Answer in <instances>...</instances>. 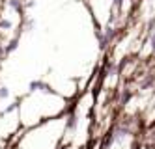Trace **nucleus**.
Listing matches in <instances>:
<instances>
[{"instance_id":"obj_1","label":"nucleus","mask_w":155,"mask_h":149,"mask_svg":"<svg viewBox=\"0 0 155 149\" xmlns=\"http://www.w3.org/2000/svg\"><path fill=\"white\" fill-rule=\"evenodd\" d=\"M28 91H30V93L41 91V93H47V95H54V89L47 82H43V80H32V82L28 84Z\"/></svg>"},{"instance_id":"obj_2","label":"nucleus","mask_w":155,"mask_h":149,"mask_svg":"<svg viewBox=\"0 0 155 149\" xmlns=\"http://www.w3.org/2000/svg\"><path fill=\"white\" fill-rule=\"evenodd\" d=\"M6 4L12 11H15V13H19V15L25 13V2L23 0H6Z\"/></svg>"},{"instance_id":"obj_3","label":"nucleus","mask_w":155,"mask_h":149,"mask_svg":"<svg viewBox=\"0 0 155 149\" xmlns=\"http://www.w3.org/2000/svg\"><path fill=\"white\" fill-rule=\"evenodd\" d=\"M19 41H21V37H19V36H15V37L9 39V41H8V45H4V54H6V56H9L13 50H17Z\"/></svg>"},{"instance_id":"obj_4","label":"nucleus","mask_w":155,"mask_h":149,"mask_svg":"<svg viewBox=\"0 0 155 149\" xmlns=\"http://www.w3.org/2000/svg\"><path fill=\"white\" fill-rule=\"evenodd\" d=\"M77 125H79V118H77V114H69L68 119H65V131H75Z\"/></svg>"},{"instance_id":"obj_5","label":"nucleus","mask_w":155,"mask_h":149,"mask_svg":"<svg viewBox=\"0 0 155 149\" xmlns=\"http://www.w3.org/2000/svg\"><path fill=\"white\" fill-rule=\"evenodd\" d=\"M13 28V22L6 19V17H0V32H8V30H12Z\"/></svg>"},{"instance_id":"obj_6","label":"nucleus","mask_w":155,"mask_h":149,"mask_svg":"<svg viewBox=\"0 0 155 149\" xmlns=\"http://www.w3.org/2000/svg\"><path fill=\"white\" fill-rule=\"evenodd\" d=\"M155 84V75H150L142 80V84H140V89H150L151 86Z\"/></svg>"},{"instance_id":"obj_7","label":"nucleus","mask_w":155,"mask_h":149,"mask_svg":"<svg viewBox=\"0 0 155 149\" xmlns=\"http://www.w3.org/2000/svg\"><path fill=\"white\" fill-rule=\"evenodd\" d=\"M146 39H148V43H150L151 52L155 54V28H153V30H150V32H146Z\"/></svg>"},{"instance_id":"obj_8","label":"nucleus","mask_w":155,"mask_h":149,"mask_svg":"<svg viewBox=\"0 0 155 149\" xmlns=\"http://www.w3.org/2000/svg\"><path fill=\"white\" fill-rule=\"evenodd\" d=\"M34 26H36V21H34V19H26L25 30H26V32H32V30H34Z\"/></svg>"},{"instance_id":"obj_9","label":"nucleus","mask_w":155,"mask_h":149,"mask_svg":"<svg viewBox=\"0 0 155 149\" xmlns=\"http://www.w3.org/2000/svg\"><path fill=\"white\" fill-rule=\"evenodd\" d=\"M131 95H133V93H131V89H125L124 93H121V99H120V102H121V105H125V102L131 99Z\"/></svg>"},{"instance_id":"obj_10","label":"nucleus","mask_w":155,"mask_h":149,"mask_svg":"<svg viewBox=\"0 0 155 149\" xmlns=\"http://www.w3.org/2000/svg\"><path fill=\"white\" fill-rule=\"evenodd\" d=\"M9 97V88L0 86V99H8Z\"/></svg>"},{"instance_id":"obj_11","label":"nucleus","mask_w":155,"mask_h":149,"mask_svg":"<svg viewBox=\"0 0 155 149\" xmlns=\"http://www.w3.org/2000/svg\"><path fill=\"white\" fill-rule=\"evenodd\" d=\"M124 4H125V0H112V6H114V8H118V9L124 6Z\"/></svg>"}]
</instances>
